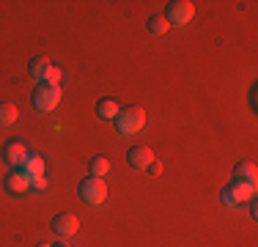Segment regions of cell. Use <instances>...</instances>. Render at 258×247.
<instances>
[{"label":"cell","mask_w":258,"mask_h":247,"mask_svg":"<svg viewBox=\"0 0 258 247\" xmlns=\"http://www.w3.org/2000/svg\"><path fill=\"white\" fill-rule=\"evenodd\" d=\"M113 124L121 135H135V132H140L143 124H146V110L138 107V104H129V107L118 110V115L113 118Z\"/></svg>","instance_id":"cell-1"},{"label":"cell","mask_w":258,"mask_h":247,"mask_svg":"<svg viewBox=\"0 0 258 247\" xmlns=\"http://www.w3.org/2000/svg\"><path fill=\"white\" fill-rule=\"evenodd\" d=\"M60 102V85H47L39 83L33 91V110L36 113H52Z\"/></svg>","instance_id":"cell-2"},{"label":"cell","mask_w":258,"mask_h":247,"mask_svg":"<svg viewBox=\"0 0 258 247\" xmlns=\"http://www.w3.org/2000/svg\"><path fill=\"white\" fill-rule=\"evenodd\" d=\"M77 195L83 203H91V206H99V203H104V198H107V184H104V178H83L77 187Z\"/></svg>","instance_id":"cell-3"},{"label":"cell","mask_w":258,"mask_h":247,"mask_svg":"<svg viewBox=\"0 0 258 247\" xmlns=\"http://www.w3.org/2000/svg\"><path fill=\"white\" fill-rule=\"evenodd\" d=\"M162 17L168 20V25H187L195 17V6L189 3V0H170V3L165 6Z\"/></svg>","instance_id":"cell-4"},{"label":"cell","mask_w":258,"mask_h":247,"mask_svg":"<svg viewBox=\"0 0 258 247\" xmlns=\"http://www.w3.org/2000/svg\"><path fill=\"white\" fill-rule=\"evenodd\" d=\"M52 231L58 233V236H63V239H69V236H75L77 233V228H80V217L75 212H58L52 217Z\"/></svg>","instance_id":"cell-5"},{"label":"cell","mask_w":258,"mask_h":247,"mask_svg":"<svg viewBox=\"0 0 258 247\" xmlns=\"http://www.w3.org/2000/svg\"><path fill=\"white\" fill-rule=\"evenodd\" d=\"M126 162H129V168H135V170H146L154 162V154H151L149 146H132L126 151Z\"/></svg>","instance_id":"cell-6"},{"label":"cell","mask_w":258,"mask_h":247,"mask_svg":"<svg viewBox=\"0 0 258 247\" xmlns=\"http://www.w3.org/2000/svg\"><path fill=\"white\" fill-rule=\"evenodd\" d=\"M3 187H6V193H11V195H25L30 190V178L20 168H14L9 176L3 178Z\"/></svg>","instance_id":"cell-7"},{"label":"cell","mask_w":258,"mask_h":247,"mask_svg":"<svg viewBox=\"0 0 258 247\" xmlns=\"http://www.w3.org/2000/svg\"><path fill=\"white\" fill-rule=\"evenodd\" d=\"M0 154H3V159L11 165V168H20L22 159H25L30 151L25 148L22 140H9V143H3V151H0Z\"/></svg>","instance_id":"cell-8"},{"label":"cell","mask_w":258,"mask_h":247,"mask_svg":"<svg viewBox=\"0 0 258 247\" xmlns=\"http://www.w3.org/2000/svg\"><path fill=\"white\" fill-rule=\"evenodd\" d=\"M20 170L25 173L28 178H36V176H44V157H39V154H28V157L22 159Z\"/></svg>","instance_id":"cell-9"},{"label":"cell","mask_w":258,"mask_h":247,"mask_svg":"<svg viewBox=\"0 0 258 247\" xmlns=\"http://www.w3.org/2000/svg\"><path fill=\"white\" fill-rule=\"evenodd\" d=\"M258 178V170L253 162H247V159H242V162L233 165V181H244V184H255Z\"/></svg>","instance_id":"cell-10"},{"label":"cell","mask_w":258,"mask_h":247,"mask_svg":"<svg viewBox=\"0 0 258 247\" xmlns=\"http://www.w3.org/2000/svg\"><path fill=\"white\" fill-rule=\"evenodd\" d=\"M50 58H44V55H36V58H30L28 60V72L33 74L39 83H44V77H47V72H50Z\"/></svg>","instance_id":"cell-11"},{"label":"cell","mask_w":258,"mask_h":247,"mask_svg":"<svg viewBox=\"0 0 258 247\" xmlns=\"http://www.w3.org/2000/svg\"><path fill=\"white\" fill-rule=\"evenodd\" d=\"M118 104H115V99H110V96H104L96 102V115H99L102 121H113L115 115H118Z\"/></svg>","instance_id":"cell-12"},{"label":"cell","mask_w":258,"mask_h":247,"mask_svg":"<svg viewBox=\"0 0 258 247\" xmlns=\"http://www.w3.org/2000/svg\"><path fill=\"white\" fill-rule=\"evenodd\" d=\"M17 115H20L17 104H11V102H0V127H9V124H14V121H17Z\"/></svg>","instance_id":"cell-13"},{"label":"cell","mask_w":258,"mask_h":247,"mask_svg":"<svg viewBox=\"0 0 258 247\" xmlns=\"http://www.w3.org/2000/svg\"><path fill=\"white\" fill-rule=\"evenodd\" d=\"M233 193L239 195V201H255V184H244V181H231Z\"/></svg>","instance_id":"cell-14"},{"label":"cell","mask_w":258,"mask_h":247,"mask_svg":"<svg viewBox=\"0 0 258 247\" xmlns=\"http://www.w3.org/2000/svg\"><path fill=\"white\" fill-rule=\"evenodd\" d=\"M146 28H149V33H151V36H165L170 25H168V20H165L162 14H157V17H151V20L146 22Z\"/></svg>","instance_id":"cell-15"},{"label":"cell","mask_w":258,"mask_h":247,"mask_svg":"<svg viewBox=\"0 0 258 247\" xmlns=\"http://www.w3.org/2000/svg\"><path fill=\"white\" fill-rule=\"evenodd\" d=\"M107 170H110V159L107 157H94V159H91V176L104 178V176H107Z\"/></svg>","instance_id":"cell-16"},{"label":"cell","mask_w":258,"mask_h":247,"mask_svg":"<svg viewBox=\"0 0 258 247\" xmlns=\"http://www.w3.org/2000/svg\"><path fill=\"white\" fill-rule=\"evenodd\" d=\"M220 198H223V203H225L228 209H236L239 203H242V201H239V195L233 193V187H231V184H225V187L220 190Z\"/></svg>","instance_id":"cell-17"},{"label":"cell","mask_w":258,"mask_h":247,"mask_svg":"<svg viewBox=\"0 0 258 247\" xmlns=\"http://www.w3.org/2000/svg\"><path fill=\"white\" fill-rule=\"evenodd\" d=\"M60 74H63V72H60L58 66H50V72H47L44 83H47V85H58V83H60Z\"/></svg>","instance_id":"cell-18"},{"label":"cell","mask_w":258,"mask_h":247,"mask_svg":"<svg viewBox=\"0 0 258 247\" xmlns=\"http://www.w3.org/2000/svg\"><path fill=\"white\" fill-rule=\"evenodd\" d=\"M30 190H33V193H44V190H47V176L30 178Z\"/></svg>","instance_id":"cell-19"},{"label":"cell","mask_w":258,"mask_h":247,"mask_svg":"<svg viewBox=\"0 0 258 247\" xmlns=\"http://www.w3.org/2000/svg\"><path fill=\"white\" fill-rule=\"evenodd\" d=\"M146 170H149V173H154V176H159V173H162V162H157V159H154V162H151Z\"/></svg>","instance_id":"cell-20"},{"label":"cell","mask_w":258,"mask_h":247,"mask_svg":"<svg viewBox=\"0 0 258 247\" xmlns=\"http://www.w3.org/2000/svg\"><path fill=\"white\" fill-rule=\"evenodd\" d=\"M250 214H253V220L258 217V206H255V203H253V201H250Z\"/></svg>","instance_id":"cell-21"},{"label":"cell","mask_w":258,"mask_h":247,"mask_svg":"<svg viewBox=\"0 0 258 247\" xmlns=\"http://www.w3.org/2000/svg\"><path fill=\"white\" fill-rule=\"evenodd\" d=\"M52 247H69V244H66V242H55Z\"/></svg>","instance_id":"cell-22"},{"label":"cell","mask_w":258,"mask_h":247,"mask_svg":"<svg viewBox=\"0 0 258 247\" xmlns=\"http://www.w3.org/2000/svg\"><path fill=\"white\" fill-rule=\"evenodd\" d=\"M36 247H52V244H47V242H41V244H36Z\"/></svg>","instance_id":"cell-23"}]
</instances>
